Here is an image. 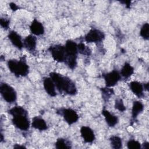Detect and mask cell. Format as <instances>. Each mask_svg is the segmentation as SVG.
<instances>
[{
    "label": "cell",
    "instance_id": "cell-21",
    "mask_svg": "<svg viewBox=\"0 0 149 149\" xmlns=\"http://www.w3.org/2000/svg\"><path fill=\"white\" fill-rule=\"evenodd\" d=\"M55 148L58 149L61 148H70L71 144L66 139L63 138H59L57 139L56 143H55Z\"/></svg>",
    "mask_w": 149,
    "mask_h": 149
},
{
    "label": "cell",
    "instance_id": "cell-14",
    "mask_svg": "<svg viewBox=\"0 0 149 149\" xmlns=\"http://www.w3.org/2000/svg\"><path fill=\"white\" fill-rule=\"evenodd\" d=\"M129 86L133 93L137 97L141 98L143 97L144 88L143 85L141 83L137 81H133L129 83Z\"/></svg>",
    "mask_w": 149,
    "mask_h": 149
},
{
    "label": "cell",
    "instance_id": "cell-3",
    "mask_svg": "<svg viewBox=\"0 0 149 149\" xmlns=\"http://www.w3.org/2000/svg\"><path fill=\"white\" fill-rule=\"evenodd\" d=\"M7 66L10 72L16 77H25L29 73V66L24 57L21 58L20 60L10 59L7 62Z\"/></svg>",
    "mask_w": 149,
    "mask_h": 149
},
{
    "label": "cell",
    "instance_id": "cell-2",
    "mask_svg": "<svg viewBox=\"0 0 149 149\" xmlns=\"http://www.w3.org/2000/svg\"><path fill=\"white\" fill-rule=\"evenodd\" d=\"M8 112L12 116V122L16 127L24 131L29 129L30 122L28 118V112L23 107L15 106L8 110Z\"/></svg>",
    "mask_w": 149,
    "mask_h": 149
},
{
    "label": "cell",
    "instance_id": "cell-8",
    "mask_svg": "<svg viewBox=\"0 0 149 149\" xmlns=\"http://www.w3.org/2000/svg\"><path fill=\"white\" fill-rule=\"evenodd\" d=\"M105 38V34L97 29H91L84 36V40L88 42L99 43Z\"/></svg>",
    "mask_w": 149,
    "mask_h": 149
},
{
    "label": "cell",
    "instance_id": "cell-9",
    "mask_svg": "<svg viewBox=\"0 0 149 149\" xmlns=\"http://www.w3.org/2000/svg\"><path fill=\"white\" fill-rule=\"evenodd\" d=\"M102 77L104 79L105 86L107 87L115 86L121 78L120 73L116 70H113L109 73L103 74Z\"/></svg>",
    "mask_w": 149,
    "mask_h": 149
},
{
    "label": "cell",
    "instance_id": "cell-12",
    "mask_svg": "<svg viewBox=\"0 0 149 149\" xmlns=\"http://www.w3.org/2000/svg\"><path fill=\"white\" fill-rule=\"evenodd\" d=\"M8 37L11 43L17 49H22L23 47V43L22 40V38L19 34H18L15 31H10Z\"/></svg>",
    "mask_w": 149,
    "mask_h": 149
},
{
    "label": "cell",
    "instance_id": "cell-5",
    "mask_svg": "<svg viewBox=\"0 0 149 149\" xmlns=\"http://www.w3.org/2000/svg\"><path fill=\"white\" fill-rule=\"evenodd\" d=\"M0 93L3 100L7 102L12 103L16 101V91L13 87L8 84L1 83L0 85Z\"/></svg>",
    "mask_w": 149,
    "mask_h": 149
},
{
    "label": "cell",
    "instance_id": "cell-25",
    "mask_svg": "<svg viewBox=\"0 0 149 149\" xmlns=\"http://www.w3.org/2000/svg\"><path fill=\"white\" fill-rule=\"evenodd\" d=\"M127 147L129 149H140L141 144L137 140H130L127 143Z\"/></svg>",
    "mask_w": 149,
    "mask_h": 149
},
{
    "label": "cell",
    "instance_id": "cell-29",
    "mask_svg": "<svg viewBox=\"0 0 149 149\" xmlns=\"http://www.w3.org/2000/svg\"><path fill=\"white\" fill-rule=\"evenodd\" d=\"M120 2L121 3H123L124 5H125L126 7L127 8V9H129L130 8V6H131V1H120Z\"/></svg>",
    "mask_w": 149,
    "mask_h": 149
},
{
    "label": "cell",
    "instance_id": "cell-17",
    "mask_svg": "<svg viewBox=\"0 0 149 149\" xmlns=\"http://www.w3.org/2000/svg\"><path fill=\"white\" fill-rule=\"evenodd\" d=\"M31 126L40 131H44L48 129V126L45 120L40 116H34L32 118Z\"/></svg>",
    "mask_w": 149,
    "mask_h": 149
},
{
    "label": "cell",
    "instance_id": "cell-16",
    "mask_svg": "<svg viewBox=\"0 0 149 149\" xmlns=\"http://www.w3.org/2000/svg\"><path fill=\"white\" fill-rule=\"evenodd\" d=\"M101 113L104 116L106 123L109 127H114L118 123V118L110 113L108 110L102 109Z\"/></svg>",
    "mask_w": 149,
    "mask_h": 149
},
{
    "label": "cell",
    "instance_id": "cell-4",
    "mask_svg": "<svg viewBox=\"0 0 149 149\" xmlns=\"http://www.w3.org/2000/svg\"><path fill=\"white\" fill-rule=\"evenodd\" d=\"M66 52V60L65 63L72 70L76 68L77 66V44L71 40L66 41L65 45Z\"/></svg>",
    "mask_w": 149,
    "mask_h": 149
},
{
    "label": "cell",
    "instance_id": "cell-30",
    "mask_svg": "<svg viewBox=\"0 0 149 149\" xmlns=\"http://www.w3.org/2000/svg\"><path fill=\"white\" fill-rule=\"evenodd\" d=\"M13 148H16V149H18V148H22V149H23V148H26V147L24 146H22V145H20V144H16L13 146Z\"/></svg>",
    "mask_w": 149,
    "mask_h": 149
},
{
    "label": "cell",
    "instance_id": "cell-27",
    "mask_svg": "<svg viewBox=\"0 0 149 149\" xmlns=\"http://www.w3.org/2000/svg\"><path fill=\"white\" fill-rule=\"evenodd\" d=\"M9 23H10V20L8 19L2 18V17H1L0 19V24H1V27H3L5 30H6L9 28Z\"/></svg>",
    "mask_w": 149,
    "mask_h": 149
},
{
    "label": "cell",
    "instance_id": "cell-20",
    "mask_svg": "<svg viewBox=\"0 0 149 149\" xmlns=\"http://www.w3.org/2000/svg\"><path fill=\"white\" fill-rule=\"evenodd\" d=\"M109 141L112 148L114 149H120L122 148V141L119 136H112L109 138Z\"/></svg>",
    "mask_w": 149,
    "mask_h": 149
},
{
    "label": "cell",
    "instance_id": "cell-22",
    "mask_svg": "<svg viewBox=\"0 0 149 149\" xmlns=\"http://www.w3.org/2000/svg\"><path fill=\"white\" fill-rule=\"evenodd\" d=\"M77 50L78 52L83 55L90 56L91 54V51L90 48L85 45L83 42H80L77 44Z\"/></svg>",
    "mask_w": 149,
    "mask_h": 149
},
{
    "label": "cell",
    "instance_id": "cell-33",
    "mask_svg": "<svg viewBox=\"0 0 149 149\" xmlns=\"http://www.w3.org/2000/svg\"><path fill=\"white\" fill-rule=\"evenodd\" d=\"M3 134L1 133V141L2 142V141H3Z\"/></svg>",
    "mask_w": 149,
    "mask_h": 149
},
{
    "label": "cell",
    "instance_id": "cell-28",
    "mask_svg": "<svg viewBox=\"0 0 149 149\" xmlns=\"http://www.w3.org/2000/svg\"><path fill=\"white\" fill-rule=\"evenodd\" d=\"M9 7H10V9L12 10V11H16L17 10H18V9H19L20 8L19 6H17L16 4H15V3H13V2H10L9 4Z\"/></svg>",
    "mask_w": 149,
    "mask_h": 149
},
{
    "label": "cell",
    "instance_id": "cell-6",
    "mask_svg": "<svg viewBox=\"0 0 149 149\" xmlns=\"http://www.w3.org/2000/svg\"><path fill=\"white\" fill-rule=\"evenodd\" d=\"M53 59L58 62H65L66 60V52L65 45L55 44L51 45L48 48Z\"/></svg>",
    "mask_w": 149,
    "mask_h": 149
},
{
    "label": "cell",
    "instance_id": "cell-23",
    "mask_svg": "<svg viewBox=\"0 0 149 149\" xmlns=\"http://www.w3.org/2000/svg\"><path fill=\"white\" fill-rule=\"evenodd\" d=\"M102 97L105 101H108L110 97L114 94V91L112 88H110L109 87H104L101 88Z\"/></svg>",
    "mask_w": 149,
    "mask_h": 149
},
{
    "label": "cell",
    "instance_id": "cell-15",
    "mask_svg": "<svg viewBox=\"0 0 149 149\" xmlns=\"http://www.w3.org/2000/svg\"><path fill=\"white\" fill-rule=\"evenodd\" d=\"M30 30L31 33L35 36H40L44 33V27L41 23H40L36 19H34L30 26Z\"/></svg>",
    "mask_w": 149,
    "mask_h": 149
},
{
    "label": "cell",
    "instance_id": "cell-13",
    "mask_svg": "<svg viewBox=\"0 0 149 149\" xmlns=\"http://www.w3.org/2000/svg\"><path fill=\"white\" fill-rule=\"evenodd\" d=\"M43 86L45 91L49 96L55 97L56 95L55 91V86L50 77L44 78Z\"/></svg>",
    "mask_w": 149,
    "mask_h": 149
},
{
    "label": "cell",
    "instance_id": "cell-31",
    "mask_svg": "<svg viewBox=\"0 0 149 149\" xmlns=\"http://www.w3.org/2000/svg\"><path fill=\"white\" fill-rule=\"evenodd\" d=\"M142 147H143V148H144V149H148L149 148V143L147 142V141L143 143L142 144Z\"/></svg>",
    "mask_w": 149,
    "mask_h": 149
},
{
    "label": "cell",
    "instance_id": "cell-18",
    "mask_svg": "<svg viewBox=\"0 0 149 149\" xmlns=\"http://www.w3.org/2000/svg\"><path fill=\"white\" fill-rule=\"evenodd\" d=\"M144 105L139 101H135L133 103L132 109V119H136L137 116L143 111Z\"/></svg>",
    "mask_w": 149,
    "mask_h": 149
},
{
    "label": "cell",
    "instance_id": "cell-7",
    "mask_svg": "<svg viewBox=\"0 0 149 149\" xmlns=\"http://www.w3.org/2000/svg\"><path fill=\"white\" fill-rule=\"evenodd\" d=\"M56 113L63 118L65 121L69 125H72L77 122L79 115L77 112L72 108H60Z\"/></svg>",
    "mask_w": 149,
    "mask_h": 149
},
{
    "label": "cell",
    "instance_id": "cell-19",
    "mask_svg": "<svg viewBox=\"0 0 149 149\" xmlns=\"http://www.w3.org/2000/svg\"><path fill=\"white\" fill-rule=\"evenodd\" d=\"M134 73V68L130 65L128 62H125L122 66L120 74L125 79H127L130 77Z\"/></svg>",
    "mask_w": 149,
    "mask_h": 149
},
{
    "label": "cell",
    "instance_id": "cell-24",
    "mask_svg": "<svg viewBox=\"0 0 149 149\" xmlns=\"http://www.w3.org/2000/svg\"><path fill=\"white\" fill-rule=\"evenodd\" d=\"M140 36L145 40H148L149 38V24L145 23L143 24L140 31Z\"/></svg>",
    "mask_w": 149,
    "mask_h": 149
},
{
    "label": "cell",
    "instance_id": "cell-10",
    "mask_svg": "<svg viewBox=\"0 0 149 149\" xmlns=\"http://www.w3.org/2000/svg\"><path fill=\"white\" fill-rule=\"evenodd\" d=\"M81 136L84 142L91 143L95 140V134L93 130L88 126H83L80 128Z\"/></svg>",
    "mask_w": 149,
    "mask_h": 149
},
{
    "label": "cell",
    "instance_id": "cell-1",
    "mask_svg": "<svg viewBox=\"0 0 149 149\" xmlns=\"http://www.w3.org/2000/svg\"><path fill=\"white\" fill-rule=\"evenodd\" d=\"M49 77L60 93H65L70 95H74L77 94V90L76 84L69 77L55 72H51Z\"/></svg>",
    "mask_w": 149,
    "mask_h": 149
},
{
    "label": "cell",
    "instance_id": "cell-26",
    "mask_svg": "<svg viewBox=\"0 0 149 149\" xmlns=\"http://www.w3.org/2000/svg\"><path fill=\"white\" fill-rule=\"evenodd\" d=\"M115 108L120 112H124L126 110V107L124 105L123 101L121 98H118L115 101Z\"/></svg>",
    "mask_w": 149,
    "mask_h": 149
},
{
    "label": "cell",
    "instance_id": "cell-32",
    "mask_svg": "<svg viewBox=\"0 0 149 149\" xmlns=\"http://www.w3.org/2000/svg\"><path fill=\"white\" fill-rule=\"evenodd\" d=\"M148 83H145L144 85H143V88L144 90H146V91H148Z\"/></svg>",
    "mask_w": 149,
    "mask_h": 149
},
{
    "label": "cell",
    "instance_id": "cell-11",
    "mask_svg": "<svg viewBox=\"0 0 149 149\" xmlns=\"http://www.w3.org/2000/svg\"><path fill=\"white\" fill-rule=\"evenodd\" d=\"M37 45V38L34 35L27 36L23 41V47L30 52H34Z\"/></svg>",
    "mask_w": 149,
    "mask_h": 149
}]
</instances>
